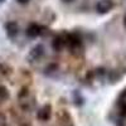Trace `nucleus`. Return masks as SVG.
Listing matches in <instances>:
<instances>
[{"label":"nucleus","instance_id":"16","mask_svg":"<svg viewBox=\"0 0 126 126\" xmlns=\"http://www.w3.org/2000/svg\"><path fill=\"white\" fill-rule=\"evenodd\" d=\"M61 1H62V3H72L73 0H61Z\"/></svg>","mask_w":126,"mask_h":126},{"label":"nucleus","instance_id":"8","mask_svg":"<svg viewBox=\"0 0 126 126\" xmlns=\"http://www.w3.org/2000/svg\"><path fill=\"white\" fill-rule=\"evenodd\" d=\"M42 28L43 27H40L37 23H30L28 28L25 29V34L28 38H37L42 34Z\"/></svg>","mask_w":126,"mask_h":126},{"label":"nucleus","instance_id":"6","mask_svg":"<svg viewBox=\"0 0 126 126\" xmlns=\"http://www.w3.org/2000/svg\"><path fill=\"white\" fill-rule=\"evenodd\" d=\"M115 4L112 0H98L96 4V10L98 14H107L113 9Z\"/></svg>","mask_w":126,"mask_h":126},{"label":"nucleus","instance_id":"9","mask_svg":"<svg viewBox=\"0 0 126 126\" xmlns=\"http://www.w3.org/2000/svg\"><path fill=\"white\" fill-rule=\"evenodd\" d=\"M9 97H10L9 90H8L5 86L0 85V105L4 103V102H6V101L9 100Z\"/></svg>","mask_w":126,"mask_h":126},{"label":"nucleus","instance_id":"4","mask_svg":"<svg viewBox=\"0 0 126 126\" xmlns=\"http://www.w3.org/2000/svg\"><path fill=\"white\" fill-rule=\"evenodd\" d=\"M46 54V49H44V46L43 44H37L32 48V50L29 52L28 54V59L30 62H35V61H39L42 57H44Z\"/></svg>","mask_w":126,"mask_h":126},{"label":"nucleus","instance_id":"17","mask_svg":"<svg viewBox=\"0 0 126 126\" xmlns=\"http://www.w3.org/2000/svg\"><path fill=\"white\" fill-rule=\"evenodd\" d=\"M3 1H4V0H0V3H3Z\"/></svg>","mask_w":126,"mask_h":126},{"label":"nucleus","instance_id":"12","mask_svg":"<svg viewBox=\"0 0 126 126\" xmlns=\"http://www.w3.org/2000/svg\"><path fill=\"white\" fill-rule=\"evenodd\" d=\"M0 126H8V119L4 112H0Z\"/></svg>","mask_w":126,"mask_h":126},{"label":"nucleus","instance_id":"11","mask_svg":"<svg viewBox=\"0 0 126 126\" xmlns=\"http://www.w3.org/2000/svg\"><path fill=\"white\" fill-rule=\"evenodd\" d=\"M58 71V64L57 63H50V64H48V67L46 68V73L47 75H50V73H53Z\"/></svg>","mask_w":126,"mask_h":126},{"label":"nucleus","instance_id":"15","mask_svg":"<svg viewBox=\"0 0 126 126\" xmlns=\"http://www.w3.org/2000/svg\"><path fill=\"white\" fill-rule=\"evenodd\" d=\"M122 24H124V27L126 28V14L124 15V19H122Z\"/></svg>","mask_w":126,"mask_h":126},{"label":"nucleus","instance_id":"3","mask_svg":"<svg viewBox=\"0 0 126 126\" xmlns=\"http://www.w3.org/2000/svg\"><path fill=\"white\" fill-rule=\"evenodd\" d=\"M50 117H52V105H49V103L43 105V106L37 111V119H38V121L46 122V121H49Z\"/></svg>","mask_w":126,"mask_h":126},{"label":"nucleus","instance_id":"10","mask_svg":"<svg viewBox=\"0 0 126 126\" xmlns=\"http://www.w3.org/2000/svg\"><path fill=\"white\" fill-rule=\"evenodd\" d=\"M117 112L121 117H126V102L117 101Z\"/></svg>","mask_w":126,"mask_h":126},{"label":"nucleus","instance_id":"13","mask_svg":"<svg viewBox=\"0 0 126 126\" xmlns=\"http://www.w3.org/2000/svg\"><path fill=\"white\" fill-rule=\"evenodd\" d=\"M117 101H121V102H126V88L120 93V96L117 98Z\"/></svg>","mask_w":126,"mask_h":126},{"label":"nucleus","instance_id":"2","mask_svg":"<svg viewBox=\"0 0 126 126\" xmlns=\"http://www.w3.org/2000/svg\"><path fill=\"white\" fill-rule=\"evenodd\" d=\"M18 102L20 109L25 112H29L35 107V100L32 97V93L28 88H20L18 93Z\"/></svg>","mask_w":126,"mask_h":126},{"label":"nucleus","instance_id":"14","mask_svg":"<svg viewBox=\"0 0 126 126\" xmlns=\"http://www.w3.org/2000/svg\"><path fill=\"white\" fill-rule=\"evenodd\" d=\"M16 1L19 3V4H22V5H25V4H28L30 0H16Z\"/></svg>","mask_w":126,"mask_h":126},{"label":"nucleus","instance_id":"5","mask_svg":"<svg viewBox=\"0 0 126 126\" xmlns=\"http://www.w3.org/2000/svg\"><path fill=\"white\" fill-rule=\"evenodd\" d=\"M67 46V40H66V33L64 34H58L52 39V48L56 52H62Z\"/></svg>","mask_w":126,"mask_h":126},{"label":"nucleus","instance_id":"1","mask_svg":"<svg viewBox=\"0 0 126 126\" xmlns=\"http://www.w3.org/2000/svg\"><path fill=\"white\" fill-rule=\"evenodd\" d=\"M66 40H67V46L66 48L69 49L71 54L75 57H78L82 54L83 52V43H82V38L77 33H66Z\"/></svg>","mask_w":126,"mask_h":126},{"label":"nucleus","instance_id":"7","mask_svg":"<svg viewBox=\"0 0 126 126\" xmlns=\"http://www.w3.org/2000/svg\"><path fill=\"white\" fill-rule=\"evenodd\" d=\"M20 32V27L16 22H8L5 24V33L9 39H15Z\"/></svg>","mask_w":126,"mask_h":126}]
</instances>
